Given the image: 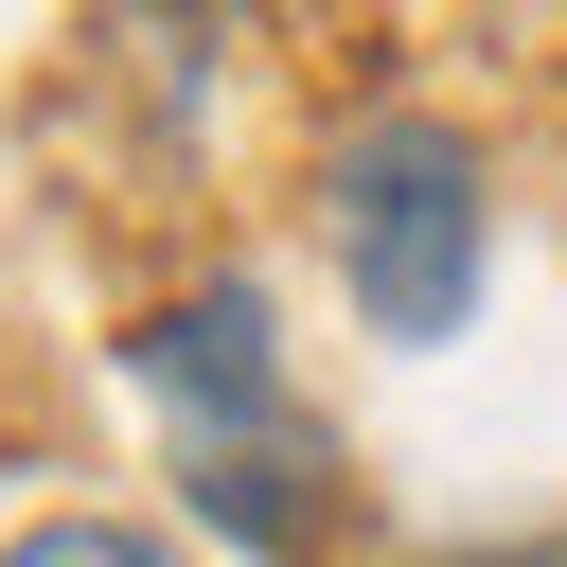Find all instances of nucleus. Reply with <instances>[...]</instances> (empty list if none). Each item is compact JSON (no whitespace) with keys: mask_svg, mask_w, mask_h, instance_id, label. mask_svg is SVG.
<instances>
[{"mask_svg":"<svg viewBox=\"0 0 567 567\" xmlns=\"http://www.w3.org/2000/svg\"><path fill=\"white\" fill-rule=\"evenodd\" d=\"M319 248H337V301L390 354H443L478 319V284H496V159H478V124L354 106L319 142Z\"/></svg>","mask_w":567,"mask_h":567,"instance_id":"nucleus-2","label":"nucleus"},{"mask_svg":"<svg viewBox=\"0 0 567 567\" xmlns=\"http://www.w3.org/2000/svg\"><path fill=\"white\" fill-rule=\"evenodd\" d=\"M0 567H195L177 532H142V514H35Z\"/></svg>","mask_w":567,"mask_h":567,"instance_id":"nucleus-3","label":"nucleus"},{"mask_svg":"<svg viewBox=\"0 0 567 567\" xmlns=\"http://www.w3.org/2000/svg\"><path fill=\"white\" fill-rule=\"evenodd\" d=\"M124 372L159 390V443H177L195 532H230L248 567H301V549L337 532V425L301 408L284 319H266V284H248V266H195L177 301H142Z\"/></svg>","mask_w":567,"mask_h":567,"instance_id":"nucleus-1","label":"nucleus"}]
</instances>
